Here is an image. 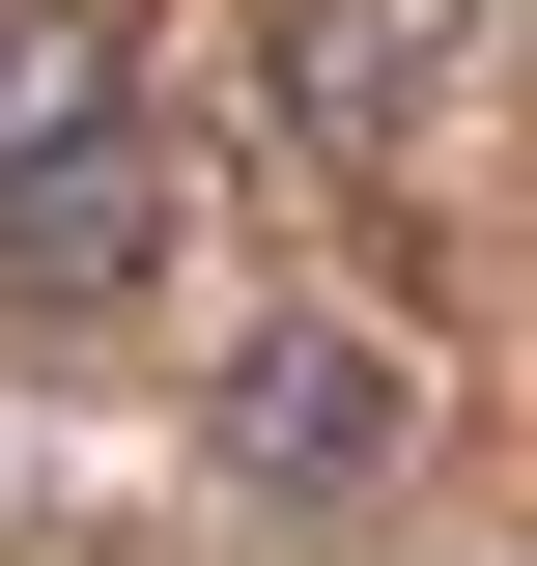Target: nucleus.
Segmentation results:
<instances>
[{
  "label": "nucleus",
  "instance_id": "f257e3e1",
  "mask_svg": "<svg viewBox=\"0 0 537 566\" xmlns=\"http://www.w3.org/2000/svg\"><path fill=\"white\" fill-rule=\"evenodd\" d=\"M397 340H368V312H227V368H199V482L227 510H368L397 482Z\"/></svg>",
  "mask_w": 537,
  "mask_h": 566
},
{
  "label": "nucleus",
  "instance_id": "f03ea898",
  "mask_svg": "<svg viewBox=\"0 0 537 566\" xmlns=\"http://www.w3.org/2000/svg\"><path fill=\"white\" fill-rule=\"evenodd\" d=\"M255 57H283V142H312V170H424L453 0H255Z\"/></svg>",
  "mask_w": 537,
  "mask_h": 566
},
{
  "label": "nucleus",
  "instance_id": "7ed1b4c3",
  "mask_svg": "<svg viewBox=\"0 0 537 566\" xmlns=\"http://www.w3.org/2000/svg\"><path fill=\"white\" fill-rule=\"evenodd\" d=\"M141 283H170V114L85 142L57 199H0V312H29V340H85V312H141Z\"/></svg>",
  "mask_w": 537,
  "mask_h": 566
},
{
  "label": "nucleus",
  "instance_id": "20e7f679",
  "mask_svg": "<svg viewBox=\"0 0 537 566\" xmlns=\"http://www.w3.org/2000/svg\"><path fill=\"white\" fill-rule=\"evenodd\" d=\"M85 142H141V29L114 0H0V199H57Z\"/></svg>",
  "mask_w": 537,
  "mask_h": 566
},
{
  "label": "nucleus",
  "instance_id": "39448f33",
  "mask_svg": "<svg viewBox=\"0 0 537 566\" xmlns=\"http://www.w3.org/2000/svg\"><path fill=\"white\" fill-rule=\"evenodd\" d=\"M453 29H481V0H453Z\"/></svg>",
  "mask_w": 537,
  "mask_h": 566
}]
</instances>
